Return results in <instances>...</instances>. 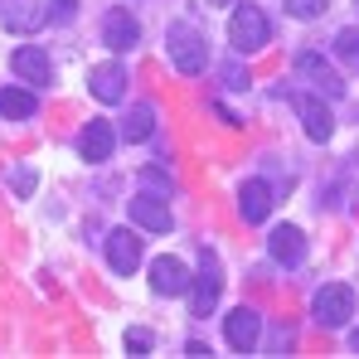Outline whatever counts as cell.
<instances>
[{"label": "cell", "mask_w": 359, "mask_h": 359, "mask_svg": "<svg viewBox=\"0 0 359 359\" xmlns=\"http://www.w3.org/2000/svg\"><path fill=\"white\" fill-rule=\"evenodd\" d=\"M165 49H170V63H175L180 73H204V63H209V44H204V34L194 29V25H184L175 20L170 25V34H165Z\"/></svg>", "instance_id": "6da1fadb"}, {"label": "cell", "mask_w": 359, "mask_h": 359, "mask_svg": "<svg viewBox=\"0 0 359 359\" xmlns=\"http://www.w3.org/2000/svg\"><path fill=\"white\" fill-rule=\"evenodd\" d=\"M311 316H316V325H325V330L350 325V316H355V292H350L345 282L320 287V292H316V301H311Z\"/></svg>", "instance_id": "7a4b0ae2"}, {"label": "cell", "mask_w": 359, "mask_h": 359, "mask_svg": "<svg viewBox=\"0 0 359 359\" xmlns=\"http://www.w3.org/2000/svg\"><path fill=\"white\" fill-rule=\"evenodd\" d=\"M267 34H272V25H267V15H262L257 5H238V10H233V20H229V44H233L238 54H257V49L267 44Z\"/></svg>", "instance_id": "3957f363"}, {"label": "cell", "mask_w": 359, "mask_h": 359, "mask_svg": "<svg viewBox=\"0 0 359 359\" xmlns=\"http://www.w3.org/2000/svg\"><path fill=\"white\" fill-rule=\"evenodd\" d=\"M219 292H224L219 262L204 252V262H199V277H189V311H194V316H209V311L219 306Z\"/></svg>", "instance_id": "277c9868"}, {"label": "cell", "mask_w": 359, "mask_h": 359, "mask_svg": "<svg viewBox=\"0 0 359 359\" xmlns=\"http://www.w3.org/2000/svg\"><path fill=\"white\" fill-rule=\"evenodd\" d=\"M224 335H229V345H233L238 355H252V350H257V340H262V316H257L252 306L229 311V316H224Z\"/></svg>", "instance_id": "5b68a950"}, {"label": "cell", "mask_w": 359, "mask_h": 359, "mask_svg": "<svg viewBox=\"0 0 359 359\" xmlns=\"http://www.w3.org/2000/svg\"><path fill=\"white\" fill-rule=\"evenodd\" d=\"M292 107H297V117H301V126H306V136H311V141H330L335 117H330V107H325V97H320V93H297V97H292Z\"/></svg>", "instance_id": "8992f818"}, {"label": "cell", "mask_w": 359, "mask_h": 359, "mask_svg": "<svg viewBox=\"0 0 359 359\" xmlns=\"http://www.w3.org/2000/svg\"><path fill=\"white\" fill-rule=\"evenodd\" d=\"M297 73L306 78V83H311V88H316V93H320V97H340V93H345V78H340V73H335L330 63L320 59L316 49L297 54Z\"/></svg>", "instance_id": "52a82bcc"}, {"label": "cell", "mask_w": 359, "mask_h": 359, "mask_svg": "<svg viewBox=\"0 0 359 359\" xmlns=\"http://www.w3.org/2000/svg\"><path fill=\"white\" fill-rule=\"evenodd\" d=\"M126 209H131V224H141L146 233H170V204L161 194H131Z\"/></svg>", "instance_id": "ba28073f"}, {"label": "cell", "mask_w": 359, "mask_h": 359, "mask_svg": "<svg viewBox=\"0 0 359 359\" xmlns=\"http://www.w3.org/2000/svg\"><path fill=\"white\" fill-rule=\"evenodd\" d=\"M44 20H49V10L39 0H0V25L10 34H34Z\"/></svg>", "instance_id": "9c48e42d"}, {"label": "cell", "mask_w": 359, "mask_h": 359, "mask_svg": "<svg viewBox=\"0 0 359 359\" xmlns=\"http://www.w3.org/2000/svg\"><path fill=\"white\" fill-rule=\"evenodd\" d=\"M151 292L156 297H184L189 292V267L180 257H156L151 262Z\"/></svg>", "instance_id": "30bf717a"}, {"label": "cell", "mask_w": 359, "mask_h": 359, "mask_svg": "<svg viewBox=\"0 0 359 359\" xmlns=\"http://www.w3.org/2000/svg\"><path fill=\"white\" fill-rule=\"evenodd\" d=\"M136 39H141V25H136V15H131V10H121V5H117V10H107V15H102V44H107V49L126 54Z\"/></svg>", "instance_id": "8fae6325"}, {"label": "cell", "mask_w": 359, "mask_h": 359, "mask_svg": "<svg viewBox=\"0 0 359 359\" xmlns=\"http://www.w3.org/2000/svg\"><path fill=\"white\" fill-rule=\"evenodd\" d=\"M107 262H112V272L131 277V272L141 267V238H136L131 229H112V233H107Z\"/></svg>", "instance_id": "7c38bea8"}, {"label": "cell", "mask_w": 359, "mask_h": 359, "mask_svg": "<svg viewBox=\"0 0 359 359\" xmlns=\"http://www.w3.org/2000/svg\"><path fill=\"white\" fill-rule=\"evenodd\" d=\"M15 78H20V83H29V88H44V83L54 78L49 54H44L39 44H20V49H15Z\"/></svg>", "instance_id": "4fadbf2b"}, {"label": "cell", "mask_w": 359, "mask_h": 359, "mask_svg": "<svg viewBox=\"0 0 359 359\" xmlns=\"http://www.w3.org/2000/svg\"><path fill=\"white\" fill-rule=\"evenodd\" d=\"M112 146H117V131H112V121H88L83 131H78V151H83V161H107L112 156Z\"/></svg>", "instance_id": "5bb4252c"}, {"label": "cell", "mask_w": 359, "mask_h": 359, "mask_svg": "<svg viewBox=\"0 0 359 359\" xmlns=\"http://www.w3.org/2000/svg\"><path fill=\"white\" fill-rule=\"evenodd\" d=\"M88 88H93L97 102H121L126 97V68L121 63H97L88 73Z\"/></svg>", "instance_id": "9a60e30c"}, {"label": "cell", "mask_w": 359, "mask_h": 359, "mask_svg": "<svg viewBox=\"0 0 359 359\" xmlns=\"http://www.w3.org/2000/svg\"><path fill=\"white\" fill-rule=\"evenodd\" d=\"M238 214L248 224H262V219L272 214V189H267V180H248L238 189Z\"/></svg>", "instance_id": "2e32d148"}, {"label": "cell", "mask_w": 359, "mask_h": 359, "mask_svg": "<svg viewBox=\"0 0 359 359\" xmlns=\"http://www.w3.org/2000/svg\"><path fill=\"white\" fill-rule=\"evenodd\" d=\"M267 252H272L277 262H287V267H297L301 257H306V238H301V229H292V224H282V229H272V238H267Z\"/></svg>", "instance_id": "e0dca14e"}, {"label": "cell", "mask_w": 359, "mask_h": 359, "mask_svg": "<svg viewBox=\"0 0 359 359\" xmlns=\"http://www.w3.org/2000/svg\"><path fill=\"white\" fill-rule=\"evenodd\" d=\"M151 131H156V107L151 102H136L126 112V121H121V141H146Z\"/></svg>", "instance_id": "ac0fdd59"}, {"label": "cell", "mask_w": 359, "mask_h": 359, "mask_svg": "<svg viewBox=\"0 0 359 359\" xmlns=\"http://www.w3.org/2000/svg\"><path fill=\"white\" fill-rule=\"evenodd\" d=\"M0 112H5L10 121L15 117H34V112H39V97H34L29 88H5V93H0Z\"/></svg>", "instance_id": "d6986e66"}, {"label": "cell", "mask_w": 359, "mask_h": 359, "mask_svg": "<svg viewBox=\"0 0 359 359\" xmlns=\"http://www.w3.org/2000/svg\"><path fill=\"white\" fill-rule=\"evenodd\" d=\"M335 54L350 63V68H359V29H340L335 34Z\"/></svg>", "instance_id": "ffe728a7"}, {"label": "cell", "mask_w": 359, "mask_h": 359, "mask_svg": "<svg viewBox=\"0 0 359 359\" xmlns=\"http://www.w3.org/2000/svg\"><path fill=\"white\" fill-rule=\"evenodd\" d=\"M10 184H15V194H20V199H29V194H34V184H39V175H34L29 165H20V170L10 175Z\"/></svg>", "instance_id": "44dd1931"}, {"label": "cell", "mask_w": 359, "mask_h": 359, "mask_svg": "<svg viewBox=\"0 0 359 359\" xmlns=\"http://www.w3.org/2000/svg\"><path fill=\"white\" fill-rule=\"evenodd\" d=\"M325 5H330V0H287V10H292L297 20H316Z\"/></svg>", "instance_id": "7402d4cb"}, {"label": "cell", "mask_w": 359, "mask_h": 359, "mask_svg": "<svg viewBox=\"0 0 359 359\" xmlns=\"http://www.w3.org/2000/svg\"><path fill=\"white\" fill-rule=\"evenodd\" d=\"M156 340H151V330H126V350H136V355H146Z\"/></svg>", "instance_id": "603a6c76"}, {"label": "cell", "mask_w": 359, "mask_h": 359, "mask_svg": "<svg viewBox=\"0 0 359 359\" xmlns=\"http://www.w3.org/2000/svg\"><path fill=\"white\" fill-rule=\"evenodd\" d=\"M224 83H229V88H248V73H243V63H229V68H224Z\"/></svg>", "instance_id": "cb8c5ba5"}, {"label": "cell", "mask_w": 359, "mask_h": 359, "mask_svg": "<svg viewBox=\"0 0 359 359\" xmlns=\"http://www.w3.org/2000/svg\"><path fill=\"white\" fill-rule=\"evenodd\" d=\"M73 10H78V0H54V20H73Z\"/></svg>", "instance_id": "d4e9b609"}, {"label": "cell", "mask_w": 359, "mask_h": 359, "mask_svg": "<svg viewBox=\"0 0 359 359\" xmlns=\"http://www.w3.org/2000/svg\"><path fill=\"white\" fill-rule=\"evenodd\" d=\"M355 350H359V335H355Z\"/></svg>", "instance_id": "484cf974"}, {"label": "cell", "mask_w": 359, "mask_h": 359, "mask_svg": "<svg viewBox=\"0 0 359 359\" xmlns=\"http://www.w3.org/2000/svg\"><path fill=\"white\" fill-rule=\"evenodd\" d=\"M214 5H224V0H214Z\"/></svg>", "instance_id": "4316f807"}]
</instances>
